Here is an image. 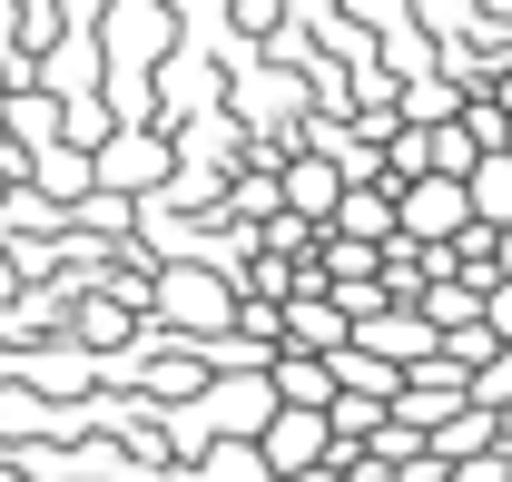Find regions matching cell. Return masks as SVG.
<instances>
[{
    "instance_id": "obj_1",
    "label": "cell",
    "mask_w": 512,
    "mask_h": 482,
    "mask_svg": "<svg viewBox=\"0 0 512 482\" xmlns=\"http://www.w3.org/2000/svg\"><path fill=\"white\" fill-rule=\"evenodd\" d=\"M148 325H168V335H227L237 325V276H217V266H158V286H148Z\"/></svg>"
},
{
    "instance_id": "obj_2",
    "label": "cell",
    "mask_w": 512,
    "mask_h": 482,
    "mask_svg": "<svg viewBox=\"0 0 512 482\" xmlns=\"http://www.w3.org/2000/svg\"><path fill=\"white\" fill-rule=\"evenodd\" d=\"M99 50H109V69H128V79H158V69L188 50V20H178L168 0H109Z\"/></svg>"
},
{
    "instance_id": "obj_3",
    "label": "cell",
    "mask_w": 512,
    "mask_h": 482,
    "mask_svg": "<svg viewBox=\"0 0 512 482\" xmlns=\"http://www.w3.org/2000/svg\"><path fill=\"white\" fill-rule=\"evenodd\" d=\"M178 178V138L168 128H109V148H99V187H119V197H168Z\"/></svg>"
},
{
    "instance_id": "obj_4",
    "label": "cell",
    "mask_w": 512,
    "mask_h": 482,
    "mask_svg": "<svg viewBox=\"0 0 512 482\" xmlns=\"http://www.w3.org/2000/svg\"><path fill=\"white\" fill-rule=\"evenodd\" d=\"M473 227V197H463V178H404L394 187V237L414 246H453Z\"/></svg>"
},
{
    "instance_id": "obj_5",
    "label": "cell",
    "mask_w": 512,
    "mask_h": 482,
    "mask_svg": "<svg viewBox=\"0 0 512 482\" xmlns=\"http://www.w3.org/2000/svg\"><path fill=\"white\" fill-rule=\"evenodd\" d=\"M256 453H266V473H316V463H335V423L306 414V404H276V423L256 433Z\"/></svg>"
},
{
    "instance_id": "obj_6",
    "label": "cell",
    "mask_w": 512,
    "mask_h": 482,
    "mask_svg": "<svg viewBox=\"0 0 512 482\" xmlns=\"http://www.w3.org/2000/svg\"><path fill=\"white\" fill-rule=\"evenodd\" d=\"M355 345H365V355H384V364H404V374H414V364H424V355H444V325H434L424 305H375V315L355 325Z\"/></svg>"
},
{
    "instance_id": "obj_7",
    "label": "cell",
    "mask_w": 512,
    "mask_h": 482,
    "mask_svg": "<svg viewBox=\"0 0 512 482\" xmlns=\"http://www.w3.org/2000/svg\"><path fill=\"white\" fill-rule=\"evenodd\" d=\"M50 99H99V79H109V50H99V30H60L50 50H40V69H30Z\"/></svg>"
},
{
    "instance_id": "obj_8",
    "label": "cell",
    "mask_w": 512,
    "mask_h": 482,
    "mask_svg": "<svg viewBox=\"0 0 512 482\" xmlns=\"http://www.w3.org/2000/svg\"><path fill=\"white\" fill-rule=\"evenodd\" d=\"M138 305L119 296V286H89V296H69V345H89V355H119V345H138Z\"/></svg>"
},
{
    "instance_id": "obj_9",
    "label": "cell",
    "mask_w": 512,
    "mask_h": 482,
    "mask_svg": "<svg viewBox=\"0 0 512 482\" xmlns=\"http://www.w3.org/2000/svg\"><path fill=\"white\" fill-rule=\"evenodd\" d=\"M286 345H296V355H345V345H355V315H345V305L325 296H286Z\"/></svg>"
},
{
    "instance_id": "obj_10",
    "label": "cell",
    "mask_w": 512,
    "mask_h": 482,
    "mask_svg": "<svg viewBox=\"0 0 512 482\" xmlns=\"http://www.w3.org/2000/svg\"><path fill=\"white\" fill-rule=\"evenodd\" d=\"M276 178H286V207H296L306 227H325V217H335V197H345V168L316 158V148H286V168H276Z\"/></svg>"
},
{
    "instance_id": "obj_11",
    "label": "cell",
    "mask_w": 512,
    "mask_h": 482,
    "mask_svg": "<svg viewBox=\"0 0 512 482\" xmlns=\"http://www.w3.org/2000/svg\"><path fill=\"white\" fill-rule=\"evenodd\" d=\"M0 138H10L20 158H40V148H60V99H50L40 79H20V89L0 99Z\"/></svg>"
},
{
    "instance_id": "obj_12",
    "label": "cell",
    "mask_w": 512,
    "mask_h": 482,
    "mask_svg": "<svg viewBox=\"0 0 512 482\" xmlns=\"http://www.w3.org/2000/svg\"><path fill=\"white\" fill-rule=\"evenodd\" d=\"M325 237H365V246H384V237H394V178L345 187V197H335V217H325Z\"/></svg>"
},
{
    "instance_id": "obj_13",
    "label": "cell",
    "mask_w": 512,
    "mask_h": 482,
    "mask_svg": "<svg viewBox=\"0 0 512 482\" xmlns=\"http://www.w3.org/2000/svg\"><path fill=\"white\" fill-rule=\"evenodd\" d=\"M266 374H276V404H306V414L335 404V355H296V345H286Z\"/></svg>"
},
{
    "instance_id": "obj_14",
    "label": "cell",
    "mask_w": 512,
    "mask_h": 482,
    "mask_svg": "<svg viewBox=\"0 0 512 482\" xmlns=\"http://www.w3.org/2000/svg\"><path fill=\"white\" fill-rule=\"evenodd\" d=\"M493 443H503V414H493V404H463V414L453 423H434V463H473V453H493Z\"/></svg>"
},
{
    "instance_id": "obj_15",
    "label": "cell",
    "mask_w": 512,
    "mask_h": 482,
    "mask_svg": "<svg viewBox=\"0 0 512 482\" xmlns=\"http://www.w3.org/2000/svg\"><path fill=\"white\" fill-rule=\"evenodd\" d=\"M463 197H473V227H512V148H483Z\"/></svg>"
},
{
    "instance_id": "obj_16",
    "label": "cell",
    "mask_w": 512,
    "mask_h": 482,
    "mask_svg": "<svg viewBox=\"0 0 512 482\" xmlns=\"http://www.w3.org/2000/svg\"><path fill=\"white\" fill-rule=\"evenodd\" d=\"M335 394H375V404H394V394H404V364H384V355H365V345H345V355H335Z\"/></svg>"
},
{
    "instance_id": "obj_17",
    "label": "cell",
    "mask_w": 512,
    "mask_h": 482,
    "mask_svg": "<svg viewBox=\"0 0 512 482\" xmlns=\"http://www.w3.org/2000/svg\"><path fill=\"white\" fill-rule=\"evenodd\" d=\"M414 305H424L444 335H453V325H483V286H463V276H434V286H424Z\"/></svg>"
},
{
    "instance_id": "obj_18",
    "label": "cell",
    "mask_w": 512,
    "mask_h": 482,
    "mask_svg": "<svg viewBox=\"0 0 512 482\" xmlns=\"http://www.w3.org/2000/svg\"><path fill=\"white\" fill-rule=\"evenodd\" d=\"M473 404H493V414L512 404V345H493V355L473 364Z\"/></svg>"
},
{
    "instance_id": "obj_19",
    "label": "cell",
    "mask_w": 512,
    "mask_h": 482,
    "mask_svg": "<svg viewBox=\"0 0 512 482\" xmlns=\"http://www.w3.org/2000/svg\"><path fill=\"white\" fill-rule=\"evenodd\" d=\"M453 482H512V443H493V453H473V463H453Z\"/></svg>"
},
{
    "instance_id": "obj_20",
    "label": "cell",
    "mask_w": 512,
    "mask_h": 482,
    "mask_svg": "<svg viewBox=\"0 0 512 482\" xmlns=\"http://www.w3.org/2000/svg\"><path fill=\"white\" fill-rule=\"evenodd\" d=\"M483 325H493V335H503V345H512V276H503V286H493V296H483Z\"/></svg>"
},
{
    "instance_id": "obj_21",
    "label": "cell",
    "mask_w": 512,
    "mask_h": 482,
    "mask_svg": "<svg viewBox=\"0 0 512 482\" xmlns=\"http://www.w3.org/2000/svg\"><path fill=\"white\" fill-rule=\"evenodd\" d=\"M286 482H355L345 463H316V473H286Z\"/></svg>"
}]
</instances>
